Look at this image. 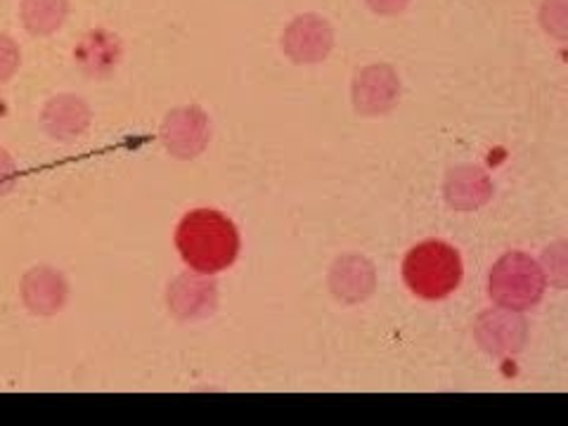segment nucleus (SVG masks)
I'll return each instance as SVG.
<instances>
[{"label": "nucleus", "instance_id": "9d476101", "mask_svg": "<svg viewBox=\"0 0 568 426\" xmlns=\"http://www.w3.org/2000/svg\"><path fill=\"white\" fill-rule=\"evenodd\" d=\"M121 39L110 29L85 31L74 48V62L88 79L112 77L121 64Z\"/></svg>", "mask_w": 568, "mask_h": 426}, {"label": "nucleus", "instance_id": "a211bd4d", "mask_svg": "<svg viewBox=\"0 0 568 426\" xmlns=\"http://www.w3.org/2000/svg\"><path fill=\"white\" fill-rule=\"evenodd\" d=\"M365 3L375 14L394 17V14H400L407 6H410V0H365Z\"/></svg>", "mask_w": 568, "mask_h": 426}, {"label": "nucleus", "instance_id": "6e6552de", "mask_svg": "<svg viewBox=\"0 0 568 426\" xmlns=\"http://www.w3.org/2000/svg\"><path fill=\"white\" fill-rule=\"evenodd\" d=\"M474 334L478 346L493 355H517L528 339V325L519 311L497 308L476 320Z\"/></svg>", "mask_w": 568, "mask_h": 426}, {"label": "nucleus", "instance_id": "f257e3e1", "mask_svg": "<svg viewBox=\"0 0 568 426\" xmlns=\"http://www.w3.org/2000/svg\"><path fill=\"white\" fill-rule=\"evenodd\" d=\"M240 230L216 209H194L175 227V248L190 271L219 275L240 256Z\"/></svg>", "mask_w": 568, "mask_h": 426}, {"label": "nucleus", "instance_id": "20e7f679", "mask_svg": "<svg viewBox=\"0 0 568 426\" xmlns=\"http://www.w3.org/2000/svg\"><path fill=\"white\" fill-rule=\"evenodd\" d=\"M400 77L388 64H367L355 71L351 83V100L361 116H384L400 102Z\"/></svg>", "mask_w": 568, "mask_h": 426}, {"label": "nucleus", "instance_id": "ddd939ff", "mask_svg": "<svg viewBox=\"0 0 568 426\" xmlns=\"http://www.w3.org/2000/svg\"><path fill=\"white\" fill-rule=\"evenodd\" d=\"M446 202L457 211H476L493 197V181L481 166H457L446 175Z\"/></svg>", "mask_w": 568, "mask_h": 426}, {"label": "nucleus", "instance_id": "9b49d317", "mask_svg": "<svg viewBox=\"0 0 568 426\" xmlns=\"http://www.w3.org/2000/svg\"><path fill=\"white\" fill-rule=\"evenodd\" d=\"M91 106L71 93L50 98L41 112L43 131L58 142H74L77 138L85 135L88 129H91Z\"/></svg>", "mask_w": 568, "mask_h": 426}, {"label": "nucleus", "instance_id": "f03ea898", "mask_svg": "<svg viewBox=\"0 0 568 426\" xmlns=\"http://www.w3.org/2000/svg\"><path fill=\"white\" fill-rule=\"evenodd\" d=\"M465 275L457 248L443 240H424L407 252L403 261V280L415 296L440 301L450 296Z\"/></svg>", "mask_w": 568, "mask_h": 426}, {"label": "nucleus", "instance_id": "2eb2a0df", "mask_svg": "<svg viewBox=\"0 0 568 426\" xmlns=\"http://www.w3.org/2000/svg\"><path fill=\"white\" fill-rule=\"evenodd\" d=\"M22 64V50L10 36L0 33V85L8 83Z\"/></svg>", "mask_w": 568, "mask_h": 426}, {"label": "nucleus", "instance_id": "f8f14e48", "mask_svg": "<svg viewBox=\"0 0 568 426\" xmlns=\"http://www.w3.org/2000/svg\"><path fill=\"white\" fill-rule=\"evenodd\" d=\"M375 268L363 256H342L336 258L329 273L332 294L344 301V304H361L372 292H375Z\"/></svg>", "mask_w": 568, "mask_h": 426}, {"label": "nucleus", "instance_id": "7ed1b4c3", "mask_svg": "<svg viewBox=\"0 0 568 426\" xmlns=\"http://www.w3.org/2000/svg\"><path fill=\"white\" fill-rule=\"evenodd\" d=\"M542 294L545 273L540 263L524 252H509L490 268L488 296L500 308L528 311L540 304Z\"/></svg>", "mask_w": 568, "mask_h": 426}, {"label": "nucleus", "instance_id": "423d86ee", "mask_svg": "<svg viewBox=\"0 0 568 426\" xmlns=\"http://www.w3.org/2000/svg\"><path fill=\"white\" fill-rule=\"evenodd\" d=\"M166 306L181 323H197L219 308V284L211 275L183 273L166 290Z\"/></svg>", "mask_w": 568, "mask_h": 426}, {"label": "nucleus", "instance_id": "4468645a", "mask_svg": "<svg viewBox=\"0 0 568 426\" xmlns=\"http://www.w3.org/2000/svg\"><path fill=\"white\" fill-rule=\"evenodd\" d=\"M20 17L24 29L45 39V36L58 33L69 17V0H22Z\"/></svg>", "mask_w": 568, "mask_h": 426}, {"label": "nucleus", "instance_id": "dca6fc26", "mask_svg": "<svg viewBox=\"0 0 568 426\" xmlns=\"http://www.w3.org/2000/svg\"><path fill=\"white\" fill-rule=\"evenodd\" d=\"M542 27L564 41L566 36V0H545L540 10Z\"/></svg>", "mask_w": 568, "mask_h": 426}, {"label": "nucleus", "instance_id": "39448f33", "mask_svg": "<svg viewBox=\"0 0 568 426\" xmlns=\"http://www.w3.org/2000/svg\"><path fill=\"white\" fill-rule=\"evenodd\" d=\"M159 138L166 152L175 159H194L200 156L211 140V121L206 112L197 104H185L171 110L159 129Z\"/></svg>", "mask_w": 568, "mask_h": 426}, {"label": "nucleus", "instance_id": "0eeeda50", "mask_svg": "<svg viewBox=\"0 0 568 426\" xmlns=\"http://www.w3.org/2000/svg\"><path fill=\"white\" fill-rule=\"evenodd\" d=\"M334 31L325 17L306 12L298 14L282 33V50L296 64H317L329 58Z\"/></svg>", "mask_w": 568, "mask_h": 426}, {"label": "nucleus", "instance_id": "f3484780", "mask_svg": "<svg viewBox=\"0 0 568 426\" xmlns=\"http://www.w3.org/2000/svg\"><path fill=\"white\" fill-rule=\"evenodd\" d=\"M17 181H20V171H17L14 159L6 148H0V197L10 194L17 187Z\"/></svg>", "mask_w": 568, "mask_h": 426}, {"label": "nucleus", "instance_id": "1a4fd4ad", "mask_svg": "<svg viewBox=\"0 0 568 426\" xmlns=\"http://www.w3.org/2000/svg\"><path fill=\"white\" fill-rule=\"evenodd\" d=\"M20 296L33 315L52 317L67 306L69 284L60 271L50 268V265H36L24 273L20 282Z\"/></svg>", "mask_w": 568, "mask_h": 426}]
</instances>
